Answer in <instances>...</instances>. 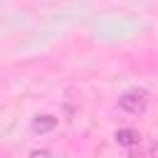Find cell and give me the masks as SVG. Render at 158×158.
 <instances>
[{
  "mask_svg": "<svg viewBox=\"0 0 158 158\" xmlns=\"http://www.w3.org/2000/svg\"><path fill=\"white\" fill-rule=\"evenodd\" d=\"M118 106H121V111H126L131 116H141L148 106V94L143 89H128L118 96Z\"/></svg>",
  "mask_w": 158,
  "mask_h": 158,
  "instance_id": "obj_1",
  "label": "cell"
},
{
  "mask_svg": "<svg viewBox=\"0 0 158 158\" xmlns=\"http://www.w3.org/2000/svg\"><path fill=\"white\" fill-rule=\"evenodd\" d=\"M54 126H57V118L49 116V114L35 116V121H32V131H35V133H49Z\"/></svg>",
  "mask_w": 158,
  "mask_h": 158,
  "instance_id": "obj_3",
  "label": "cell"
},
{
  "mask_svg": "<svg viewBox=\"0 0 158 158\" xmlns=\"http://www.w3.org/2000/svg\"><path fill=\"white\" fill-rule=\"evenodd\" d=\"M30 158H52V153H49L47 148H37V151L30 153Z\"/></svg>",
  "mask_w": 158,
  "mask_h": 158,
  "instance_id": "obj_4",
  "label": "cell"
},
{
  "mask_svg": "<svg viewBox=\"0 0 158 158\" xmlns=\"http://www.w3.org/2000/svg\"><path fill=\"white\" fill-rule=\"evenodd\" d=\"M116 143L118 146H126V148H133L141 143V133L133 131V128H118L116 131Z\"/></svg>",
  "mask_w": 158,
  "mask_h": 158,
  "instance_id": "obj_2",
  "label": "cell"
}]
</instances>
